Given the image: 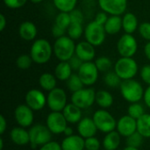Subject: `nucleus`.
<instances>
[{
	"label": "nucleus",
	"mask_w": 150,
	"mask_h": 150,
	"mask_svg": "<svg viewBox=\"0 0 150 150\" xmlns=\"http://www.w3.org/2000/svg\"><path fill=\"white\" fill-rule=\"evenodd\" d=\"M18 35L24 40H33L37 36V27L31 21H24L18 27Z\"/></svg>",
	"instance_id": "412c9836"
},
{
	"label": "nucleus",
	"mask_w": 150,
	"mask_h": 150,
	"mask_svg": "<svg viewBox=\"0 0 150 150\" xmlns=\"http://www.w3.org/2000/svg\"><path fill=\"white\" fill-rule=\"evenodd\" d=\"M94 62L99 72H108L112 66V61L106 56H100Z\"/></svg>",
	"instance_id": "c9c22d12"
},
{
	"label": "nucleus",
	"mask_w": 150,
	"mask_h": 150,
	"mask_svg": "<svg viewBox=\"0 0 150 150\" xmlns=\"http://www.w3.org/2000/svg\"><path fill=\"white\" fill-rule=\"evenodd\" d=\"M54 5L62 12H70L76 9L77 0H53Z\"/></svg>",
	"instance_id": "c756f323"
},
{
	"label": "nucleus",
	"mask_w": 150,
	"mask_h": 150,
	"mask_svg": "<svg viewBox=\"0 0 150 150\" xmlns=\"http://www.w3.org/2000/svg\"><path fill=\"white\" fill-rule=\"evenodd\" d=\"M62 113L67 120L68 123L70 124H76L78 123L83 118H82V109L74 105L73 103L68 104L66 107L63 109Z\"/></svg>",
	"instance_id": "4be33fe9"
},
{
	"label": "nucleus",
	"mask_w": 150,
	"mask_h": 150,
	"mask_svg": "<svg viewBox=\"0 0 150 150\" xmlns=\"http://www.w3.org/2000/svg\"><path fill=\"white\" fill-rule=\"evenodd\" d=\"M54 24L57 25L58 26L62 27V29L66 30L69 28V26L71 24V19H70V15L69 12H62L60 11V13L56 16Z\"/></svg>",
	"instance_id": "f704fd0d"
},
{
	"label": "nucleus",
	"mask_w": 150,
	"mask_h": 150,
	"mask_svg": "<svg viewBox=\"0 0 150 150\" xmlns=\"http://www.w3.org/2000/svg\"><path fill=\"white\" fill-rule=\"evenodd\" d=\"M4 149V140L3 138H0V150H3Z\"/></svg>",
	"instance_id": "6e6d98bb"
},
{
	"label": "nucleus",
	"mask_w": 150,
	"mask_h": 150,
	"mask_svg": "<svg viewBox=\"0 0 150 150\" xmlns=\"http://www.w3.org/2000/svg\"><path fill=\"white\" fill-rule=\"evenodd\" d=\"M71 103L79 108L87 109L96 103V91L91 88H83L72 93Z\"/></svg>",
	"instance_id": "6e6552de"
},
{
	"label": "nucleus",
	"mask_w": 150,
	"mask_h": 150,
	"mask_svg": "<svg viewBox=\"0 0 150 150\" xmlns=\"http://www.w3.org/2000/svg\"><path fill=\"white\" fill-rule=\"evenodd\" d=\"M97 126L92 120V118H83L78 123H77V132L80 136H82L83 139H87L90 137H93L96 135L98 132Z\"/></svg>",
	"instance_id": "f3484780"
},
{
	"label": "nucleus",
	"mask_w": 150,
	"mask_h": 150,
	"mask_svg": "<svg viewBox=\"0 0 150 150\" xmlns=\"http://www.w3.org/2000/svg\"><path fill=\"white\" fill-rule=\"evenodd\" d=\"M62 150H84V139L79 134H73L65 137L62 143Z\"/></svg>",
	"instance_id": "aec40b11"
},
{
	"label": "nucleus",
	"mask_w": 150,
	"mask_h": 150,
	"mask_svg": "<svg viewBox=\"0 0 150 150\" xmlns=\"http://www.w3.org/2000/svg\"><path fill=\"white\" fill-rule=\"evenodd\" d=\"M137 131L144 137L150 138V114L145 113L137 120Z\"/></svg>",
	"instance_id": "c85d7f7f"
},
{
	"label": "nucleus",
	"mask_w": 150,
	"mask_h": 150,
	"mask_svg": "<svg viewBox=\"0 0 150 150\" xmlns=\"http://www.w3.org/2000/svg\"><path fill=\"white\" fill-rule=\"evenodd\" d=\"M85 150H99L101 147V143L98 138L95 136L84 139Z\"/></svg>",
	"instance_id": "58836bf2"
},
{
	"label": "nucleus",
	"mask_w": 150,
	"mask_h": 150,
	"mask_svg": "<svg viewBox=\"0 0 150 150\" xmlns=\"http://www.w3.org/2000/svg\"><path fill=\"white\" fill-rule=\"evenodd\" d=\"M104 27L107 34L114 35L119 33L122 29V18L117 15H111L105 22Z\"/></svg>",
	"instance_id": "393cba45"
},
{
	"label": "nucleus",
	"mask_w": 150,
	"mask_h": 150,
	"mask_svg": "<svg viewBox=\"0 0 150 150\" xmlns=\"http://www.w3.org/2000/svg\"><path fill=\"white\" fill-rule=\"evenodd\" d=\"M33 112L26 104L18 105L14 111V118L18 125L25 128L30 127L34 120Z\"/></svg>",
	"instance_id": "ddd939ff"
},
{
	"label": "nucleus",
	"mask_w": 150,
	"mask_h": 150,
	"mask_svg": "<svg viewBox=\"0 0 150 150\" xmlns=\"http://www.w3.org/2000/svg\"><path fill=\"white\" fill-rule=\"evenodd\" d=\"M98 131L107 134L114 131L117 127V121L114 117L105 109H100L94 112L92 116Z\"/></svg>",
	"instance_id": "423d86ee"
},
{
	"label": "nucleus",
	"mask_w": 150,
	"mask_h": 150,
	"mask_svg": "<svg viewBox=\"0 0 150 150\" xmlns=\"http://www.w3.org/2000/svg\"><path fill=\"white\" fill-rule=\"evenodd\" d=\"M33 62V60L30 54H23L19 55L17 60H16V64L17 67L20 69H29Z\"/></svg>",
	"instance_id": "e433bc0d"
},
{
	"label": "nucleus",
	"mask_w": 150,
	"mask_h": 150,
	"mask_svg": "<svg viewBox=\"0 0 150 150\" xmlns=\"http://www.w3.org/2000/svg\"><path fill=\"white\" fill-rule=\"evenodd\" d=\"M120 89L123 98L130 104L138 103L143 98V87L138 81L134 80V78L122 81Z\"/></svg>",
	"instance_id": "7ed1b4c3"
},
{
	"label": "nucleus",
	"mask_w": 150,
	"mask_h": 150,
	"mask_svg": "<svg viewBox=\"0 0 150 150\" xmlns=\"http://www.w3.org/2000/svg\"><path fill=\"white\" fill-rule=\"evenodd\" d=\"M39 150H62V145L57 142H49L47 144L41 146Z\"/></svg>",
	"instance_id": "a18cd8bd"
},
{
	"label": "nucleus",
	"mask_w": 150,
	"mask_h": 150,
	"mask_svg": "<svg viewBox=\"0 0 150 150\" xmlns=\"http://www.w3.org/2000/svg\"><path fill=\"white\" fill-rule=\"evenodd\" d=\"M98 72L99 71L95 62H86L83 63L77 71V74L83 81L84 86H91L97 82L98 78Z\"/></svg>",
	"instance_id": "f8f14e48"
},
{
	"label": "nucleus",
	"mask_w": 150,
	"mask_h": 150,
	"mask_svg": "<svg viewBox=\"0 0 150 150\" xmlns=\"http://www.w3.org/2000/svg\"><path fill=\"white\" fill-rule=\"evenodd\" d=\"M143 100L145 105L150 109V85L144 91V96H143Z\"/></svg>",
	"instance_id": "8fccbe9b"
},
{
	"label": "nucleus",
	"mask_w": 150,
	"mask_h": 150,
	"mask_svg": "<svg viewBox=\"0 0 150 150\" xmlns=\"http://www.w3.org/2000/svg\"><path fill=\"white\" fill-rule=\"evenodd\" d=\"M25 104L34 112L42 110L47 105V97L45 94L37 89L28 91L25 97Z\"/></svg>",
	"instance_id": "4468645a"
},
{
	"label": "nucleus",
	"mask_w": 150,
	"mask_h": 150,
	"mask_svg": "<svg viewBox=\"0 0 150 150\" xmlns=\"http://www.w3.org/2000/svg\"><path fill=\"white\" fill-rule=\"evenodd\" d=\"M29 131L30 145L33 149L41 147L51 142L52 133L46 125L36 124L31 127Z\"/></svg>",
	"instance_id": "39448f33"
},
{
	"label": "nucleus",
	"mask_w": 150,
	"mask_h": 150,
	"mask_svg": "<svg viewBox=\"0 0 150 150\" xmlns=\"http://www.w3.org/2000/svg\"><path fill=\"white\" fill-rule=\"evenodd\" d=\"M43 0H30V2H32L33 4H40L41 3Z\"/></svg>",
	"instance_id": "4d7b16f0"
},
{
	"label": "nucleus",
	"mask_w": 150,
	"mask_h": 150,
	"mask_svg": "<svg viewBox=\"0 0 150 150\" xmlns=\"http://www.w3.org/2000/svg\"><path fill=\"white\" fill-rule=\"evenodd\" d=\"M10 139L14 144L18 146H26L27 144H30L29 131L19 126L11 130Z\"/></svg>",
	"instance_id": "6ab92c4d"
},
{
	"label": "nucleus",
	"mask_w": 150,
	"mask_h": 150,
	"mask_svg": "<svg viewBox=\"0 0 150 150\" xmlns=\"http://www.w3.org/2000/svg\"><path fill=\"white\" fill-rule=\"evenodd\" d=\"M75 54L78 56L83 62H92L95 58L96 51L95 47L89 43L88 41H81L76 46V53Z\"/></svg>",
	"instance_id": "a211bd4d"
},
{
	"label": "nucleus",
	"mask_w": 150,
	"mask_h": 150,
	"mask_svg": "<svg viewBox=\"0 0 150 150\" xmlns=\"http://www.w3.org/2000/svg\"><path fill=\"white\" fill-rule=\"evenodd\" d=\"M66 82H67L68 89L70 91H72V93L83 89L84 86V84H83V81L81 80L80 76H78V74H72L71 76Z\"/></svg>",
	"instance_id": "7c9ffc66"
},
{
	"label": "nucleus",
	"mask_w": 150,
	"mask_h": 150,
	"mask_svg": "<svg viewBox=\"0 0 150 150\" xmlns=\"http://www.w3.org/2000/svg\"><path fill=\"white\" fill-rule=\"evenodd\" d=\"M4 4L9 9H19L23 7L27 0H3Z\"/></svg>",
	"instance_id": "a19ab883"
},
{
	"label": "nucleus",
	"mask_w": 150,
	"mask_h": 150,
	"mask_svg": "<svg viewBox=\"0 0 150 150\" xmlns=\"http://www.w3.org/2000/svg\"><path fill=\"white\" fill-rule=\"evenodd\" d=\"M127 113L132 118L138 120L140 119L143 114H145V109L142 105L138 103H132L127 109Z\"/></svg>",
	"instance_id": "72a5a7b5"
},
{
	"label": "nucleus",
	"mask_w": 150,
	"mask_h": 150,
	"mask_svg": "<svg viewBox=\"0 0 150 150\" xmlns=\"http://www.w3.org/2000/svg\"><path fill=\"white\" fill-rule=\"evenodd\" d=\"M63 134L65 135V137H67V136H70V135H73V134H73V129H72L70 127H67V128L65 129V131H64Z\"/></svg>",
	"instance_id": "864d4df0"
},
{
	"label": "nucleus",
	"mask_w": 150,
	"mask_h": 150,
	"mask_svg": "<svg viewBox=\"0 0 150 150\" xmlns=\"http://www.w3.org/2000/svg\"><path fill=\"white\" fill-rule=\"evenodd\" d=\"M104 81L105 84L111 88H117L120 86L122 80L121 78L117 75L115 71H108L104 76Z\"/></svg>",
	"instance_id": "473e14b6"
},
{
	"label": "nucleus",
	"mask_w": 150,
	"mask_h": 150,
	"mask_svg": "<svg viewBox=\"0 0 150 150\" xmlns=\"http://www.w3.org/2000/svg\"><path fill=\"white\" fill-rule=\"evenodd\" d=\"M56 80L57 78L54 75L50 73H43L39 78V84L42 90L49 92L56 88Z\"/></svg>",
	"instance_id": "cd10ccee"
},
{
	"label": "nucleus",
	"mask_w": 150,
	"mask_h": 150,
	"mask_svg": "<svg viewBox=\"0 0 150 150\" xmlns=\"http://www.w3.org/2000/svg\"><path fill=\"white\" fill-rule=\"evenodd\" d=\"M47 105L51 112H62L67 104V94L62 88H54L48 92Z\"/></svg>",
	"instance_id": "9d476101"
},
{
	"label": "nucleus",
	"mask_w": 150,
	"mask_h": 150,
	"mask_svg": "<svg viewBox=\"0 0 150 150\" xmlns=\"http://www.w3.org/2000/svg\"><path fill=\"white\" fill-rule=\"evenodd\" d=\"M139 33L141 36L146 40L147 41H150V23L149 22H143L139 25Z\"/></svg>",
	"instance_id": "ea45409f"
},
{
	"label": "nucleus",
	"mask_w": 150,
	"mask_h": 150,
	"mask_svg": "<svg viewBox=\"0 0 150 150\" xmlns=\"http://www.w3.org/2000/svg\"><path fill=\"white\" fill-rule=\"evenodd\" d=\"M84 150H85V149H84Z\"/></svg>",
	"instance_id": "13d9d810"
},
{
	"label": "nucleus",
	"mask_w": 150,
	"mask_h": 150,
	"mask_svg": "<svg viewBox=\"0 0 150 150\" xmlns=\"http://www.w3.org/2000/svg\"><path fill=\"white\" fill-rule=\"evenodd\" d=\"M138 49V43L134 35L123 34L117 42V50L121 57H133Z\"/></svg>",
	"instance_id": "1a4fd4ad"
},
{
	"label": "nucleus",
	"mask_w": 150,
	"mask_h": 150,
	"mask_svg": "<svg viewBox=\"0 0 150 150\" xmlns=\"http://www.w3.org/2000/svg\"><path fill=\"white\" fill-rule=\"evenodd\" d=\"M6 24H7V21H6V18H5V16L1 13L0 14V31L3 32L6 26Z\"/></svg>",
	"instance_id": "3c124183"
},
{
	"label": "nucleus",
	"mask_w": 150,
	"mask_h": 150,
	"mask_svg": "<svg viewBox=\"0 0 150 150\" xmlns=\"http://www.w3.org/2000/svg\"><path fill=\"white\" fill-rule=\"evenodd\" d=\"M7 128V120L4 115H0V134H4Z\"/></svg>",
	"instance_id": "09e8293b"
},
{
	"label": "nucleus",
	"mask_w": 150,
	"mask_h": 150,
	"mask_svg": "<svg viewBox=\"0 0 150 150\" xmlns=\"http://www.w3.org/2000/svg\"><path fill=\"white\" fill-rule=\"evenodd\" d=\"M123 150H139V149L134 148V147H130V146H127Z\"/></svg>",
	"instance_id": "5fc2aeb1"
},
{
	"label": "nucleus",
	"mask_w": 150,
	"mask_h": 150,
	"mask_svg": "<svg viewBox=\"0 0 150 150\" xmlns=\"http://www.w3.org/2000/svg\"><path fill=\"white\" fill-rule=\"evenodd\" d=\"M144 54L147 59L150 61V41H148L144 46Z\"/></svg>",
	"instance_id": "603ef678"
},
{
	"label": "nucleus",
	"mask_w": 150,
	"mask_h": 150,
	"mask_svg": "<svg viewBox=\"0 0 150 150\" xmlns=\"http://www.w3.org/2000/svg\"><path fill=\"white\" fill-rule=\"evenodd\" d=\"M96 103L103 109L109 108L113 104V97L107 91H98V92H96Z\"/></svg>",
	"instance_id": "bb28decb"
},
{
	"label": "nucleus",
	"mask_w": 150,
	"mask_h": 150,
	"mask_svg": "<svg viewBox=\"0 0 150 150\" xmlns=\"http://www.w3.org/2000/svg\"><path fill=\"white\" fill-rule=\"evenodd\" d=\"M76 46L74 40L64 35L54 41L53 46L54 54L60 62H69L75 55Z\"/></svg>",
	"instance_id": "f03ea898"
},
{
	"label": "nucleus",
	"mask_w": 150,
	"mask_h": 150,
	"mask_svg": "<svg viewBox=\"0 0 150 150\" xmlns=\"http://www.w3.org/2000/svg\"><path fill=\"white\" fill-rule=\"evenodd\" d=\"M108 18H109V17L107 16V13L105 12L104 11H99V12H98V13L96 14L94 21H96V22L98 23L99 25H105V22L107 21Z\"/></svg>",
	"instance_id": "49530a36"
},
{
	"label": "nucleus",
	"mask_w": 150,
	"mask_h": 150,
	"mask_svg": "<svg viewBox=\"0 0 150 150\" xmlns=\"http://www.w3.org/2000/svg\"><path fill=\"white\" fill-rule=\"evenodd\" d=\"M65 32H66V30L62 29V27L58 26V25H55V24H54V25H53V27H52V34H53V36H54L55 39H59V38L64 36Z\"/></svg>",
	"instance_id": "de8ad7c7"
},
{
	"label": "nucleus",
	"mask_w": 150,
	"mask_h": 150,
	"mask_svg": "<svg viewBox=\"0 0 150 150\" xmlns=\"http://www.w3.org/2000/svg\"><path fill=\"white\" fill-rule=\"evenodd\" d=\"M120 137L121 135L118 131H112L105 134V136L103 140V147L105 150H117L120 145Z\"/></svg>",
	"instance_id": "b1692460"
},
{
	"label": "nucleus",
	"mask_w": 150,
	"mask_h": 150,
	"mask_svg": "<svg viewBox=\"0 0 150 150\" xmlns=\"http://www.w3.org/2000/svg\"><path fill=\"white\" fill-rule=\"evenodd\" d=\"M143 140H144V137L138 131H136L133 134L127 137V146L139 149L142 145Z\"/></svg>",
	"instance_id": "4c0bfd02"
},
{
	"label": "nucleus",
	"mask_w": 150,
	"mask_h": 150,
	"mask_svg": "<svg viewBox=\"0 0 150 150\" xmlns=\"http://www.w3.org/2000/svg\"><path fill=\"white\" fill-rule=\"evenodd\" d=\"M53 53V47L46 39L35 40L30 48V55L37 64H45L49 62Z\"/></svg>",
	"instance_id": "f257e3e1"
},
{
	"label": "nucleus",
	"mask_w": 150,
	"mask_h": 150,
	"mask_svg": "<svg viewBox=\"0 0 150 150\" xmlns=\"http://www.w3.org/2000/svg\"><path fill=\"white\" fill-rule=\"evenodd\" d=\"M70 15V19H71V23H79V24H83V12L78 10V9H75L72 11L69 12Z\"/></svg>",
	"instance_id": "79ce46f5"
},
{
	"label": "nucleus",
	"mask_w": 150,
	"mask_h": 150,
	"mask_svg": "<svg viewBox=\"0 0 150 150\" xmlns=\"http://www.w3.org/2000/svg\"><path fill=\"white\" fill-rule=\"evenodd\" d=\"M138 69V64L133 57H120L114 64V71L122 81L133 79Z\"/></svg>",
	"instance_id": "20e7f679"
},
{
	"label": "nucleus",
	"mask_w": 150,
	"mask_h": 150,
	"mask_svg": "<svg viewBox=\"0 0 150 150\" xmlns=\"http://www.w3.org/2000/svg\"><path fill=\"white\" fill-rule=\"evenodd\" d=\"M105 30L104 25H99L96 21L90 22L84 28V37L86 41L94 47L101 46L105 40Z\"/></svg>",
	"instance_id": "0eeeda50"
},
{
	"label": "nucleus",
	"mask_w": 150,
	"mask_h": 150,
	"mask_svg": "<svg viewBox=\"0 0 150 150\" xmlns=\"http://www.w3.org/2000/svg\"><path fill=\"white\" fill-rule=\"evenodd\" d=\"M98 5L107 14L120 16L126 12L127 0H98Z\"/></svg>",
	"instance_id": "2eb2a0df"
},
{
	"label": "nucleus",
	"mask_w": 150,
	"mask_h": 150,
	"mask_svg": "<svg viewBox=\"0 0 150 150\" xmlns=\"http://www.w3.org/2000/svg\"><path fill=\"white\" fill-rule=\"evenodd\" d=\"M139 28L137 17L132 12H127L122 17V29L126 33L133 34Z\"/></svg>",
	"instance_id": "5701e85b"
},
{
	"label": "nucleus",
	"mask_w": 150,
	"mask_h": 150,
	"mask_svg": "<svg viewBox=\"0 0 150 150\" xmlns=\"http://www.w3.org/2000/svg\"><path fill=\"white\" fill-rule=\"evenodd\" d=\"M46 126L53 134H62L68 127L62 112H51L46 119Z\"/></svg>",
	"instance_id": "9b49d317"
},
{
	"label": "nucleus",
	"mask_w": 150,
	"mask_h": 150,
	"mask_svg": "<svg viewBox=\"0 0 150 150\" xmlns=\"http://www.w3.org/2000/svg\"><path fill=\"white\" fill-rule=\"evenodd\" d=\"M116 129L121 136L127 138L137 131V120L132 118L128 114L122 116L117 121Z\"/></svg>",
	"instance_id": "dca6fc26"
},
{
	"label": "nucleus",
	"mask_w": 150,
	"mask_h": 150,
	"mask_svg": "<svg viewBox=\"0 0 150 150\" xmlns=\"http://www.w3.org/2000/svg\"><path fill=\"white\" fill-rule=\"evenodd\" d=\"M141 77L142 81L150 85V64L144 65L141 69Z\"/></svg>",
	"instance_id": "37998d69"
},
{
	"label": "nucleus",
	"mask_w": 150,
	"mask_h": 150,
	"mask_svg": "<svg viewBox=\"0 0 150 150\" xmlns=\"http://www.w3.org/2000/svg\"><path fill=\"white\" fill-rule=\"evenodd\" d=\"M72 70L69 62H60L54 69V76L60 81H67L73 74Z\"/></svg>",
	"instance_id": "a878e982"
},
{
	"label": "nucleus",
	"mask_w": 150,
	"mask_h": 150,
	"mask_svg": "<svg viewBox=\"0 0 150 150\" xmlns=\"http://www.w3.org/2000/svg\"><path fill=\"white\" fill-rule=\"evenodd\" d=\"M69 65H70V67H71V69H72L73 70L78 71L79 69L81 68V66L83 65V62L78 56H76V55L75 54V55H73V56L70 58V60L69 61Z\"/></svg>",
	"instance_id": "c03bdc74"
},
{
	"label": "nucleus",
	"mask_w": 150,
	"mask_h": 150,
	"mask_svg": "<svg viewBox=\"0 0 150 150\" xmlns=\"http://www.w3.org/2000/svg\"><path fill=\"white\" fill-rule=\"evenodd\" d=\"M84 33V29L83 27V24L79 23H71L69 28L67 29L68 36L72 40H78L82 37Z\"/></svg>",
	"instance_id": "2f4dec72"
}]
</instances>
